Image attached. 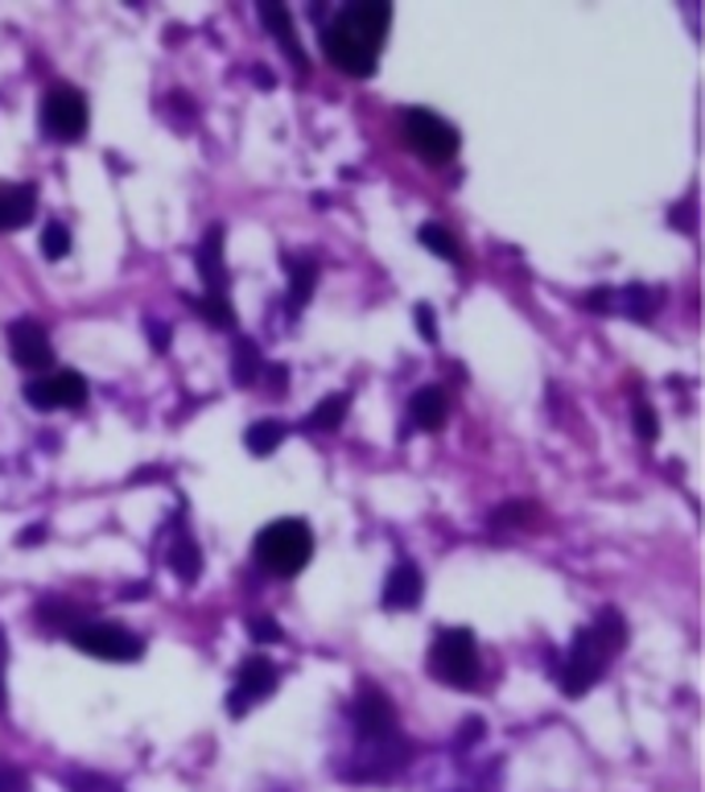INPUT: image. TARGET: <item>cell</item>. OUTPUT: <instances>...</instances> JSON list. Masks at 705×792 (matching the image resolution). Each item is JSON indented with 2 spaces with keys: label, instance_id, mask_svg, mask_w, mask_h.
I'll list each match as a JSON object with an SVG mask.
<instances>
[{
  "label": "cell",
  "instance_id": "4316f807",
  "mask_svg": "<svg viewBox=\"0 0 705 792\" xmlns=\"http://www.w3.org/2000/svg\"><path fill=\"white\" fill-rule=\"evenodd\" d=\"M194 310H199L211 327H231L235 322V314H231V302L223 298V293H202V298H187Z\"/></svg>",
  "mask_w": 705,
  "mask_h": 792
},
{
  "label": "cell",
  "instance_id": "8992f818",
  "mask_svg": "<svg viewBox=\"0 0 705 792\" xmlns=\"http://www.w3.org/2000/svg\"><path fill=\"white\" fill-rule=\"evenodd\" d=\"M404 137H409V144L417 149L425 161H450L454 153H459V129L450 124V120H442L437 112H425V108H409L404 112Z\"/></svg>",
  "mask_w": 705,
  "mask_h": 792
},
{
  "label": "cell",
  "instance_id": "836d02e7",
  "mask_svg": "<svg viewBox=\"0 0 705 792\" xmlns=\"http://www.w3.org/2000/svg\"><path fill=\"white\" fill-rule=\"evenodd\" d=\"M417 327L425 343H437V327H433V310L430 305H417Z\"/></svg>",
  "mask_w": 705,
  "mask_h": 792
},
{
  "label": "cell",
  "instance_id": "4fadbf2b",
  "mask_svg": "<svg viewBox=\"0 0 705 792\" xmlns=\"http://www.w3.org/2000/svg\"><path fill=\"white\" fill-rule=\"evenodd\" d=\"M421 594H425V578L413 562H396L392 565L389 582H384V606L389 611H413L421 606Z\"/></svg>",
  "mask_w": 705,
  "mask_h": 792
},
{
  "label": "cell",
  "instance_id": "2e32d148",
  "mask_svg": "<svg viewBox=\"0 0 705 792\" xmlns=\"http://www.w3.org/2000/svg\"><path fill=\"white\" fill-rule=\"evenodd\" d=\"M409 413H413V425H421V430H442L446 418H450L446 389H437V384L417 389L413 392V401H409Z\"/></svg>",
  "mask_w": 705,
  "mask_h": 792
},
{
  "label": "cell",
  "instance_id": "ba28073f",
  "mask_svg": "<svg viewBox=\"0 0 705 792\" xmlns=\"http://www.w3.org/2000/svg\"><path fill=\"white\" fill-rule=\"evenodd\" d=\"M404 760H409V743H404L401 735L367 739V743H360L355 760L346 768H339V772H343L346 780H389L401 772Z\"/></svg>",
  "mask_w": 705,
  "mask_h": 792
},
{
  "label": "cell",
  "instance_id": "d4e9b609",
  "mask_svg": "<svg viewBox=\"0 0 705 792\" xmlns=\"http://www.w3.org/2000/svg\"><path fill=\"white\" fill-rule=\"evenodd\" d=\"M260 347L252 343V339H240L235 343V351H231V380L240 384V389H248V384H256V375H260Z\"/></svg>",
  "mask_w": 705,
  "mask_h": 792
},
{
  "label": "cell",
  "instance_id": "d590c367",
  "mask_svg": "<svg viewBox=\"0 0 705 792\" xmlns=\"http://www.w3.org/2000/svg\"><path fill=\"white\" fill-rule=\"evenodd\" d=\"M46 533H50L46 524H33V529H26V537H21V545H42Z\"/></svg>",
  "mask_w": 705,
  "mask_h": 792
},
{
  "label": "cell",
  "instance_id": "7c38bea8",
  "mask_svg": "<svg viewBox=\"0 0 705 792\" xmlns=\"http://www.w3.org/2000/svg\"><path fill=\"white\" fill-rule=\"evenodd\" d=\"M351 719H355L360 743H367V739H392V735H396V710H392V702L384 698V690H372V685H363V693L355 698V710H351Z\"/></svg>",
  "mask_w": 705,
  "mask_h": 792
},
{
  "label": "cell",
  "instance_id": "5b68a950",
  "mask_svg": "<svg viewBox=\"0 0 705 792\" xmlns=\"http://www.w3.org/2000/svg\"><path fill=\"white\" fill-rule=\"evenodd\" d=\"M87 120H91V112H87L83 91L58 83L42 96V132H50L54 141H62V144L79 141V137L87 132Z\"/></svg>",
  "mask_w": 705,
  "mask_h": 792
},
{
  "label": "cell",
  "instance_id": "e575fe53",
  "mask_svg": "<svg viewBox=\"0 0 705 792\" xmlns=\"http://www.w3.org/2000/svg\"><path fill=\"white\" fill-rule=\"evenodd\" d=\"M471 739H483V719H466L462 722V739H459V748H466V743H471Z\"/></svg>",
  "mask_w": 705,
  "mask_h": 792
},
{
  "label": "cell",
  "instance_id": "603a6c76",
  "mask_svg": "<svg viewBox=\"0 0 705 792\" xmlns=\"http://www.w3.org/2000/svg\"><path fill=\"white\" fill-rule=\"evenodd\" d=\"M591 635H594V644L606 652V656H615V652L627 644V623H623V615L620 611H603L598 620H594V628H591Z\"/></svg>",
  "mask_w": 705,
  "mask_h": 792
},
{
  "label": "cell",
  "instance_id": "7402d4cb",
  "mask_svg": "<svg viewBox=\"0 0 705 792\" xmlns=\"http://www.w3.org/2000/svg\"><path fill=\"white\" fill-rule=\"evenodd\" d=\"M33 620L46 623L50 632H71V628H79V611H74L71 603H62L58 594H50V599H42V603L33 606Z\"/></svg>",
  "mask_w": 705,
  "mask_h": 792
},
{
  "label": "cell",
  "instance_id": "d6a6232c",
  "mask_svg": "<svg viewBox=\"0 0 705 792\" xmlns=\"http://www.w3.org/2000/svg\"><path fill=\"white\" fill-rule=\"evenodd\" d=\"M586 310L611 314V310H615V289H591V293H586Z\"/></svg>",
  "mask_w": 705,
  "mask_h": 792
},
{
  "label": "cell",
  "instance_id": "cb8c5ba5",
  "mask_svg": "<svg viewBox=\"0 0 705 792\" xmlns=\"http://www.w3.org/2000/svg\"><path fill=\"white\" fill-rule=\"evenodd\" d=\"M346 409H351V397H346V392H331V397H326V401L318 404L314 413H310V418L302 421V430L310 433V430H334V425H343V418H346Z\"/></svg>",
  "mask_w": 705,
  "mask_h": 792
},
{
  "label": "cell",
  "instance_id": "52a82bcc",
  "mask_svg": "<svg viewBox=\"0 0 705 792\" xmlns=\"http://www.w3.org/2000/svg\"><path fill=\"white\" fill-rule=\"evenodd\" d=\"M606 661H611V656H606V652L594 644L591 628L574 632V640H570V652H565V664H562V690L570 693V698H582L586 690H594V685H598V678H603Z\"/></svg>",
  "mask_w": 705,
  "mask_h": 792
},
{
  "label": "cell",
  "instance_id": "74e56055",
  "mask_svg": "<svg viewBox=\"0 0 705 792\" xmlns=\"http://www.w3.org/2000/svg\"><path fill=\"white\" fill-rule=\"evenodd\" d=\"M0 710H4V635H0Z\"/></svg>",
  "mask_w": 705,
  "mask_h": 792
},
{
  "label": "cell",
  "instance_id": "30bf717a",
  "mask_svg": "<svg viewBox=\"0 0 705 792\" xmlns=\"http://www.w3.org/2000/svg\"><path fill=\"white\" fill-rule=\"evenodd\" d=\"M276 690V664H269L264 656H248L240 661V681H235V690L228 698V714L231 719H244L248 710L264 702L269 693Z\"/></svg>",
  "mask_w": 705,
  "mask_h": 792
},
{
  "label": "cell",
  "instance_id": "9a60e30c",
  "mask_svg": "<svg viewBox=\"0 0 705 792\" xmlns=\"http://www.w3.org/2000/svg\"><path fill=\"white\" fill-rule=\"evenodd\" d=\"M38 211V190L29 182H0V231L26 228Z\"/></svg>",
  "mask_w": 705,
  "mask_h": 792
},
{
  "label": "cell",
  "instance_id": "ffe728a7",
  "mask_svg": "<svg viewBox=\"0 0 705 792\" xmlns=\"http://www.w3.org/2000/svg\"><path fill=\"white\" fill-rule=\"evenodd\" d=\"M170 570L178 582H187V587H194L202 574V549L190 541L187 533H178V541H173L170 549Z\"/></svg>",
  "mask_w": 705,
  "mask_h": 792
},
{
  "label": "cell",
  "instance_id": "44dd1931",
  "mask_svg": "<svg viewBox=\"0 0 705 792\" xmlns=\"http://www.w3.org/2000/svg\"><path fill=\"white\" fill-rule=\"evenodd\" d=\"M285 425L281 421H273V418H264V421H252L248 425V433H244V447L256 454V459H264V454H273L281 442H285Z\"/></svg>",
  "mask_w": 705,
  "mask_h": 792
},
{
  "label": "cell",
  "instance_id": "d6986e66",
  "mask_svg": "<svg viewBox=\"0 0 705 792\" xmlns=\"http://www.w3.org/2000/svg\"><path fill=\"white\" fill-rule=\"evenodd\" d=\"M318 285V260L314 257H289V305L302 310Z\"/></svg>",
  "mask_w": 705,
  "mask_h": 792
},
{
  "label": "cell",
  "instance_id": "f546056e",
  "mask_svg": "<svg viewBox=\"0 0 705 792\" xmlns=\"http://www.w3.org/2000/svg\"><path fill=\"white\" fill-rule=\"evenodd\" d=\"M632 425H635V438H639V442H648V447L656 442V438H661V421H656V413H652L648 401H635Z\"/></svg>",
  "mask_w": 705,
  "mask_h": 792
},
{
  "label": "cell",
  "instance_id": "f1b7e54d",
  "mask_svg": "<svg viewBox=\"0 0 705 792\" xmlns=\"http://www.w3.org/2000/svg\"><path fill=\"white\" fill-rule=\"evenodd\" d=\"M71 252V231H67V223H46V231H42V257L46 260H62Z\"/></svg>",
  "mask_w": 705,
  "mask_h": 792
},
{
  "label": "cell",
  "instance_id": "4dcf8cb0",
  "mask_svg": "<svg viewBox=\"0 0 705 792\" xmlns=\"http://www.w3.org/2000/svg\"><path fill=\"white\" fill-rule=\"evenodd\" d=\"M0 792H29V776L17 764L0 760Z\"/></svg>",
  "mask_w": 705,
  "mask_h": 792
},
{
  "label": "cell",
  "instance_id": "e0dca14e",
  "mask_svg": "<svg viewBox=\"0 0 705 792\" xmlns=\"http://www.w3.org/2000/svg\"><path fill=\"white\" fill-rule=\"evenodd\" d=\"M260 21H264V29H269L276 42H281V50L289 54V62L305 71V50H302V42H298V33H293V17H289L285 4H260Z\"/></svg>",
  "mask_w": 705,
  "mask_h": 792
},
{
  "label": "cell",
  "instance_id": "277c9868",
  "mask_svg": "<svg viewBox=\"0 0 705 792\" xmlns=\"http://www.w3.org/2000/svg\"><path fill=\"white\" fill-rule=\"evenodd\" d=\"M71 644L87 656H100V661H137L144 652L141 635L129 632L124 623H108V620H83L79 628H71Z\"/></svg>",
  "mask_w": 705,
  "mask_h": 792
},
{
  "label": "cell",
  "instance_id": "ac0fdd59",
  "mask_svg": "<svg viewBox=\"0 0 705 792\" xmlns=\"http://www.w3.org/2000/svg\"><path fill=\"white\" fill-rule=\"evenodd\" d=\"M615 310H623L635 322H648L656 310H661V289L652 285H623L615 289Z\"/></svg>",
  "mask_w": 705,
  "mask_h": 792
},
{
  "label": "cell",
  "instance_id": "1f68e13d",
  "mask_svg": "<svg viewBox=\"0 0 705 792\" xmlns=\"http://www.w3.org/2000/svg\"><path fill=\"white\" fill-rule=\"evenodd\" d=\"M252 635H256L260 644H281V640H285L281 623L269 620V615H256V620H252Z\"/></svg>",
  "mask_w": 705,
  "mask_h": 792
},
{
  "label": "cell",
  "instance_id": "8d00e7d4",
  "mask_svg": "<svg viewBox=\"0 0 705 792\" xmlns=\"http://www.w3.org/2000/svg\"><path fill=\"white\" fill-rule=\"evenodd\" d=\"M165 327H161V322H153V347H158V351H165V347H170V339H165Z\"/></svg>",
  "mask_w": 705,
  "mask_h": 792
},
{
  "label": "cell",
  "instance_id": "7a4b0ae2",
  "mask_svg": "<svg viewBox=\"0 0 705 792\" xmlns=\"http://www.w3.org/2000/svg\"><path fill=\"white\" fill-rule=\"evenodd\" d=\"M256 562L276 578H293L302 574V565L310 562V553H314V533H310V524L298 517H285V520H273V524H264L256 537Z\"/></svg>",
  "mask_w": 705,
  "mask_h": 792
},
{
  "label": "cell",
  "instance_id": "83f0119b",
  "mask_svg": "<svg viewBox=\"0 0 705 792\" xmlns=\"http://www.w3.org/2000/svg\"><path fill=\"white\" fill-rule=\"evenodd\" d=\"M62 784H67V792H124V784H115L112 776H100V772H87V768L67 772Z\"/></svg>",
  "mask_w": 705,
  "mask_h": 792
},
{
  "label": "cell",
  "instance_id": "3957f363",
  "mask_svg": "<svg viewBox=\"0 0 705 792\" xmlns=\"http://www.w3.org/2000/svg\"><path fill=\"white\" fill-rule=\"evenodd\" d=\"M430 673L437 681H446L454 690H471L479 681V649L475 632L466 628H446L433 635L430 644Z\"/></svg>",
  "mask_w": 705,
  "mask_h": 792
},
{
  "label": "cell",
  "instance_id": "5bb4252c",
  "mask_svg": "<svg viewBox=\"0 0 705 792\" xmlns=\"http://www.w3.org/2000/svg\"><path fill=\"white\" fill-rule=\"evenodd\" d=\"M199 277H202V293H223L228 298V269H223V228H207L199 244Z\"/></svg>",
  "mask_w": 705,
  "mask_h": 792
},
{
  "label": "cell",
  "instance_id": "8fae6325",
  "mask_svg": "<svg viewBox=\"0 0 705 792\" xmlns=\"http://www.w3.org/2000/svg\"><path fill=\"white\" fill-rule=\"evenodd\" d=\"M9 351H13V360L26 368V372H42L46 368H54V347H50V334L46 327H38L33 318H17L9 322Z\"/></svg>",
  "mask_w": 705,
  "mask_h": 792
},
{
  "label": "cell",
  "instance_id": "6da1fadb",
  "mask_svg": "<svg viewBox=\"0 0 705 792\" xmlns=\"http://www.w3.org/2000/svg\"><path fill=\"white\" fill-rule=\"evenodd\" d=\"M389 26H392L389 4H375V0L346 4L343 13L322 29V50H326V58H331L339 71L355 74V79H367V74H375V58H380V46H384Z\"/></svg>",
  "mask_w": 705,
  "mask_h": 792
},
{
  "label": "cell",
  "instance_id": "484cf974",
  "mask_svg": "<svg viewBox=\"0 0 705 792\" xmlns=\"http://www.w3.org/2000/svg\"><path fill=\"white\" fill-rule=\"evenodd\" d=\"M417 240H421L425 248H430L433 257L459 260V240H454V235H450V228H442V223H421Z\"/></svg>",
  "mask_w": 705,
  "mask_h": 792
},
{
  "label": "cell",
  "instance_id": "9c48e42d",
  "mask_svg": "<svg viewBox=\"0 0 705 792\" xmlns=\"http://www.w3.org/2000/svg\"><path fill=\"white\" fill-rule=\"evenodd\" d=\"M26 401L33 409H79L87 401V380L79 372H46L26 384Z\"/></svg>",
  "mask_w": 705,
  "mask_h": 792
}]
</instances>
